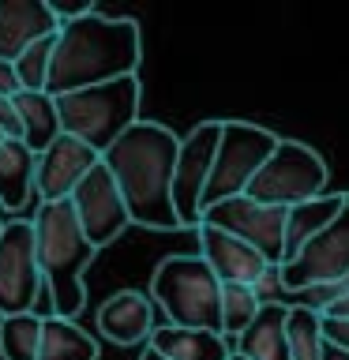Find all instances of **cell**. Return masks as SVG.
<instances>
[{
  "label": "cell",
  "instance_id": "9a60e30c",
  "mask_svg": "<svg viewBox=\"0 0 349 360\" xmlns=\"http://www.w3.org/2000/svg\"><path fill=\"white\" fill-rule=\"evenodd\" d=\"M196 236H199V255L210 263L222 285H255L259 274L270 266L252 244H244L241 236H233L225 229H214L207 221L196 229Z\"/></svg>",
  "mask_w": 349,
  "mask_h": 360
},
{
  "label": "cell",
  "instance_id": "7402d4cb",
  "mask_svg": "<svg viewBox=\"0 0 349 360\" xmlns=\"http://www.w3.org/2000/svg\"><path fill=\"white\" fill-rule=\"evenodd\" d=\"M38 360H98V338L90 330H83L75 319L49 315L42 323Z\"/></svg>",
  "mask_w": 349,
  "mask_h": 360
},
{
  "label": "cell",
  "instance_id": "ac0fdd59",
  "mask_svg": "<svg viewBox=\"0 0 349 360\" xmlns=\"http://www.w3.org/2000/svg\"><path fill=\"white\" fill-rule=\"evenodd\" d=\"M236 353L248 360H289V304H263L236 338Z\"/></svg>",
  "mask_w": 349,
  "mask_h": 360
},
{
  "label": "cell",
  "instance_id": "83f0119b",
  "mask_svg": "<svg viewBox=\"0 0 349 360\" xmlns=\"http://www.w3.org/2000/svg\"><path fill=\"white\" fill-rule=\"evenodd\" d=\"M49 8H53V15L61 19V27L64 22H75V19H87V15H94V0H49Z\"/></svg>",
  "mask_w": 349,
  "mask_h": 360
},
{
  "label": "cell",
  "instance_id": "3957f363",
  "mask_svg": "<svg viewBox=\"0 0 349 360\" xmlns=\"http://www.w3.org/2000/svg\"><path fill=\"white\" fill-rule=\"evenodd\" d=\"M34 244H38V266L53 300V315L75 319L87 308V266L94 263L98 248L90 244L83 225L75 218L72 199L38 202L34 210Z\"/></svg>",
  "mask_w": 349,
  "mask_h": 360
},
{
  "label": "cell",
  "instance_id": "7a4b0ae2",
  "mask_svg": "<svg viewBox=\"0 0 349 360\" xmlns=\"http://www.w3.org/2000/svg\"><path fill=\"white\" fill-rule=\"evenodd\" d=\"M139 27L135 19H113V15H94L64 22L61 38H56V56H53V75H49V94L64 98L87 86L117 83L139 72Z\"/></svg>",
  "mask_w": 349,
  "mask_h": 360
},
{
  "label": "cell",
  "instance_id": "e575fe53",
  "mask_svg": "<svg viewBox=\"0 0 349 360\" xmlns=\"http://www.w3.org/2000/svg\"><path fill=\"white\" fill-rule=\"evenodd\" d=\"M229 360H248V356H241V353H233V356H229Z\"/></svg>",
  "mask_w": 349,
  "mask_h": 360
},
{
  "label": "cell",
  "instance_id": "4dcf8cb0",
  "mask_svg": "<svg viewBox=\"0 0 349 360\" xmlns=\"http://www.w3.org/2000/svg\"><path fill=\"white\" fill-rule=\"evenodd\" d=\"M19 75H15V64H8V60H0V94L4 98H15L19 94Z\"/></svg>",
  "mask_w": 349,
  "mask_h": 360
},
{
  "label": "cell",
  "instance_id": "d590c367",
  "mask_svg": "<svg viewBox=\"0 0 349 360\" xmlns=\"http://www.w3.org/2000/svg\"><path fill=\"white\" fill-rule=\"evenodd\" d=\"M4 225H8V221H4V218H0V236H4Z\"/></svg>",
  "mask_w": 349,
  "mask_h": 360
},
{
  "label": "cell",
  "instance_id": "52a82bcc",
  "mask_svg": "<svg viewBox=\"0 0 349 360\" xmlns=\"http://www.w3.org/2000/svg\"><path fill=\"white\" fill-rule=\"evenodd\" d=\"M278 135L270 128H259L252 120H222V146L214 158V173L203 195V210L218 207L225 199L248 195V184L259 176V169L278 150Z\"/></svg>",
  "mask_w": 349,
  "mask_h": 360
},
{
  "label": "cell",
  "instance_id": "d6986e66",
  "mask_svg": "<svg viewBox=\"0 0 349 360\" xmlns=\"http://www.w3.org/2000/svg\"><path fill=\"white\" fill-rule=\"evenodd\" d=\"M34 176H38V154L23 139L0 143V210H23L30 199H38Z\"/></svg>",
  "mask_w": 349,
  "mask_h": 360
},
{
  "label": "cell",
  "instance_id": "4316f807",
  "mask_svg": "<svg viewBox=\"0 0 349 360\" xmlns=\"http://www.w3.org/2000/svg\"><path fill=\"white\" fill-rule=\"evenodd\" d=\"M252 289H255L259 304H289V308H293V297L286 292V281H281V266L278 263H270L263 274H259V281Z\"/></svg>",
  "mask_w": 349,
  "mask_h": 360
},
{
  "label": "cell",
  "instance_id": "7c38bea8",
  "mask_svg": "<svg viewBox=\"0 0 349 360\" xmlns=\"http://www.w3.org/2000/svg\"><path fill=\"white\" fill-rule=\"evenodd\" d=\"M72 207H75V218H79V225H83V233L90 236L94 248H106L113 240H120V233L132 225L124 191H120L117 176L109 173L106 162L75 188Z\"/></svg>",
  "mask_w": 349,
  "mask_h": 360
},
{
  "label": "cell",
  "instance_id": "d6a6232c",
  "mask_svg": "<svg viewBox=\"0 0 349 360\" xmlns=\"http://www.w3.org/2000/svg\"><path fill=\"white\" fill-rule=\"evenodd\" d=\"M326 360H349L345 349H334V345H326Z\"/></svg>",
  "mask_w": 349,
  "mask_h": 360
},
{
  "label": "cell",
  "instance_id": "2e32d148",
  "mask_svg": "<svg viewBox=\"0 0 349 360\" xmlns=\"http://www.w3.org/2000/svg\"><path fill=\"white\" fill-rule=\"evenodd\" d=\"M61 34L49 0H0V60L15 64L34 41Z\"/></svg>",
  "mask_w": 349,
  "mask_h": 360
},
{
  "label": "cell",
  "instance_id": "8992f818",
  "mask_svg": "<svg viewBox=\"0 0 349 360\" xmlns=\"http://www.w3.org/2000/svg\"><path fill=\"white\" fill-rule=\"evenodd\" d=\"M326 180H331V173H326V162L319 150H312L308 143H297V139H281L278 150L270 154V162L248 184V199L293 210L300 202L326 195Z\"/></svg>",
  "mask_w": 349,
  "mask_h": 360
},
{
  "label": "cell",
  "instance_id": "8d00e7d4",
  "mask_svg": "<svg viewBox=\"0 0 349 360\" xmlns=\"http://www.w3.org/2000/svg\"><path fill=\"white\" fill-rule=\"evenodd\" d=\"M4 139H8V135H4V131H0V143H4Z\"/></svg>",
  "mask_w": 349,
  "mask_h": 360
},
{
  "label": "cell",
  "instance_id": "1f68e13d",
  "mask_svg": "<svg viewBox=\"0 0 349 360\" xmlns=\"http://www.w3.org/2000/svg\"><path fill=\"white\" fill-rule=\"evenodd\" d=\"M323 315H345V319H349V297H345V300H338L334 308H331V311H323Z\"/></svg>",
  "mask_w": 349,
  "mask_h": 360
},
{
  "label": "cell",
  "instance_id": "5bb4252c",
  "mask_svg": "<svg viewBox=\"0 0 349 360\" xmlns=\"http://www.w3.org/2000/svg\"><path fill=\"white\" fill-rule=\"evenodd\" d=\"M98 330L113 345L151 342V334L158 330V304L151 300V292L117 289L113 297L101 300V308H98Z\"/></svg>",
  "mask_w": 349,
  "mask_h": 360
},
{
  "label": "cell",
  "instance_id": "44dd1931",
  "mask_svg": "<svg viewBox=\"0 0 349 360\" xmlns=\"http://www.w3.org/2000/svg\"><path fill=\"white\" fill-rule=\"evenodd\" d=\"M15 109H19V120H23V143H27L34 154L49 150V146L64 135L61 109H56V98L49 90H19Z\"/></svg>",
  "mask_w": 349,
  "mask_h": 360
},
{
  "label": "cell",
  "instance_id": "836d02e7",
  "mask_svg": "<svg viewBox=\"0 0 349 360\" xmlns=\"http://www.w3.org/2000/svg\"><path fill=\"white\" fill-rule=\"evenodd\" d=\"M139 360H169V356H162V353H154V349H143V356Z\"/></svg>",
  "mask_w": 349,
  "mask_h": 360
},
{
  "label": "cell",
  "instance_id": "30bf717a",
  "mask_svg": "<svg viewBox=\"0 0 349 360\" xmlns=\"http://www.w3.org/2000/svg\"><path fill=\"white\" fill-rule=\"evenodd\" d=\"M203 221L214 225V229H225L233 236H241L244 244H252L267 263H278L286 259V221L289 210L281 207H267V202H255L248 195L225 199L218 207L203 210Z\"/></svg>",
  "mask_w": 349,
  "mask_h": 360
},
{
  "label": "cell",
  "instance_id": "484cf974",
  "mask_svg": "<svg viewBox=\"0 0 349 360\" xmlns=\"http://www.w3.org/2000/svg\"><path fill=\"white\" fill-rule=\"evenodd\" d=\"M56 38H61V34H49V38L34 41L30 49L15 60V75H19V86H23V90H49Z\"/></svg>",
  "mask_w": 349,
  "mask_h": 360
},
{
  "label": "cell",
  "instance_id": "8fae6325",
  "mask_svg": "<svg viewBox=\"0 0 349 360\" xmlns=\"http://www.w3.org/2000/svg\"><path fill=\"white\" fill-rule=\"evenodd\" d=\"M349 278V195L345 210L334 218L331 229H323L293 263L281 266V281H286L289 297H300L319 285H338Z\"/></svg>",
  "mask_w": 349,
  "mask_h": 360
},
{
  "label": "cell",
  "instance_id": "cb8c5ba5",
  "mask_svg": "<svg viewBox=\"0 0 349 360\" xmlns=\"http://www.w3.org/2000/svg\"><path fill=\"white\" fill-rule=\"evenodd\" d=\"M289 360H326L323 315L304 304L289 308Z\"/></svg>",
  "mask_w": 349,
  "mask_h": 360
},
{
  "label": "cell",
  "instance_id": "f546056e",
  "mask_svg": "<svg viewBox=\"0 0 349 360\" xmlns=\"http://www.w3.org/2000/svg\"><path fill=\"white\" fill-rule=\"evenodd\" d=\"M0 131L8 139H23V120H19L15 98H4V94H0Z\"/></svg>",
  "mask_w": 349,
  "mask_h": 360
},
{
  "label": "cell",
  "instance_id": "ba28073f",
  "mask_svg": "<svg viewBox=\"0 0 349 360\" xmlns=\"http://www.w3.org/2000/svg\"><path fill=\"white\" fill-rule=\"evenodd\" d=\"M42 297H45V278L38 266L34 221L11 218L4 225V236H0V319L38 311Z\"/></svg>",
  "mask_w": 349,
  "mask_h": 360
},
{
  "label": "cell",
  "instance_id": "e0dca14e",
  "mask_svg": "<svg viewBox=\"0 0 349 360\" xmlns=\"http://www.w3.org/2000/svg\"><path fill=\"white\" fill-rule=\"evenodd\" d=\"M345 195H349V191H326V195L312 199V202H300V207L289 210V221H286V259H281V266L293 263V259H297L323 229H331L334 218L345 210Z\"/></svg>",
  "mask_w": 349,
  "mask_h": 360
},
{
  "label": "cell",
  "instance_id": "277c9868",
  "mask_svg": "<svg viewBox=\"0 0 349 360\" xmlns=\"http://www.w3.org/2000/svg\"><path fill=\"white\" fill-rule=\"evenodd\" d=\"M151 300L169 326L222 334V281L203 255H169L151 274Z\"/></svg>",
  "mask_w": 349,
  "mask_h": 360
},
{
  "label": "cell",
  "instance_id": "6da1fadb",
  "mask_svg": "<svg viewBox=\"0 0 349 360\" xmlns=\"http://www.w3.org/2000/svg\"><path fill=\"white\" fill-rule=\"evenodd\" d=\"M177 154H180V135L158 120H139L101 154V162L109 165V173L117 176L124 191L132 225H143V229L154 233L184 229L173 199Z\"/></svg>",
  "mask_w": 349,
  "mask_h": 360
},
{
  "label": "cell",
  "instance_id": "5b68a950",
  "mask_svg": "<svg viewBox=\"0 0 349 360\" xmlns=\"http://www.w3.org/2000/svg\"><path fill=\"white\" fill-rule=\"evenodd\" d=\"M139 101H143L139 75H128L117 79V83L87 86L56 98V109H61L64 135H75L87 146H94L98 154H106L124 131H132L139 124Z\"/></svg>",
  "mask_w": 349,
  "mask_h": 360
},
{
  "label": "cell",
  "instance_id": "f1b7e54d",
  "mask_svg": "<svg viewBox=\"0 0 349 360\" xmlns=\"http://www.w3.org/2000/svg\"><path fill=\"white\" fill-rule=\"evenodd\" d=\"M323 338H326V345L349 353V319L345 315H323Z\"/></svg>",
  "mask_w": 349,
  "mask_h": 360
},
{
  "label": "cell",
  "instance_id": "9c48e42d",
  "mask_svg": "<svg viewBox=\"0 0 349 360\" xmlns=\"http://www.w3.org/2000/svg\"><path fill=\"white\" fill-rule=\"evenodd\" d=\"M218 146H222V120H199L180 139L173 199H177V214L184 229H199L203 225V195H207Z\"/></svg>",
  "mask_w": 349,
  "mask_h": 360
},
{
  "label": "cell",
  "instance_id": "603a6c76",
  "mask_svg": "<svg viewBox=\"0 0 349 360\" xmlns=\"http://www.w3.org/2000/svg\"><path fill=\"white\" fill-rule=\"evenodd\" d=\"M42 323H45V315H38V311L0 319V356L4 360H38Z\"/></svg>",
  "mask_w": 349,
  "mask_h": 360
},
{
  "label": "cell",
  "instance_id": "4fadbf2b",
  "mask_svg": "<svg viewBox=\"0 0 349 360\" xmlns=\"http://www.w3.org/2000/svg\"><path fill=\"white\" fill-rule=\"evenodd\" d=\"M101 165V154L87 146L75 135H61L49 150L38 154V176H34V191L38 202H64L75 195V188Z\"/></svg>",
  "mask_w": 349,
  "mask_h": 360
},
{
  "label": "cell",
  "instance_id": "ffe728a7",
  "mask_svg": "<svg viewBox=\"0 0 349 360\" xmlns=\"http://www.w3.org/2000/svg\"><path fill=\"white\" fill-rule=\"evenodd\" d=\"M146 349H154V353H162L169 360H229L233 356V349L222 334L188 330V326H169V323H158Z\"/></svg>",
  "mask_w": 349,
  "mask_h": 360
},
{
  "label": "cell",
  "instance_id": "d4e9b609",
  "mask_svg": "<svg viewBox=\"0 0 349 360\" xmlns=\"http://www.w3.org/2000/svg\"><path fill=\"white\" fill-rule=\"evenodd\" d=\"M259 308L263 304H259L252 285H222V338L229 342L233 353H236V338L252 326Z\"/></svg>",
  "mask_w": 349,
  "mask_h": 360
}]
</instances>
